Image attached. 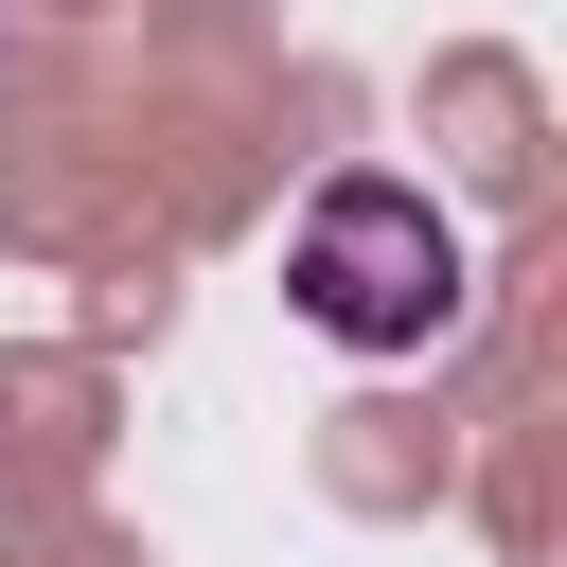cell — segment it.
<instances>
[{
  "label": "cell",
  "instance_id": "cell-1",
  "mask_svg": "<svg viewBox=\"0 0 567 567\" xmlns=\"http://www.w3.org/2000/svg\"><path fill=\"white\" fill-rule=\"evenodd\" d=\"M284 301L337 337V354H443L461 337V213L425 195V177H319L301 195V230H284Z\"/></svg>",
  "mask_w": 567,
  "mask_h": 567
}]
</instances>
